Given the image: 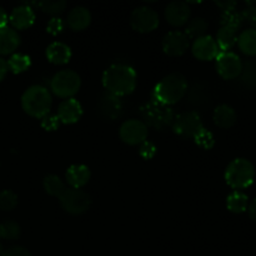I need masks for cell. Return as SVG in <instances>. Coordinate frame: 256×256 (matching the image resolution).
Returning a JSON list of instances; mask_svg holds the SVG:
<instances>
[{
    "label": "cell",
    "mask_w": 256,
    "mask_h": 256,
    "mask_svg": "<svg viewBox=\"0 0 256 256\" xmlns=\"http://www.w3.org/2000/svg\"><path fill=\"white\" fill-rule=\"evenodd\" d=\"M90 176H92L90 169L86 165L82 164L72 165V166L68 168L66 174H65L66 182L72 189H82L89 182Z\"/></svg>",
    "instance_id": "cell-18"
},
{
    "label": "cell",
    "mask_w": 256,
    "mask_h": 256,
    "mask_svg": "<svg viewBox=\"0 0 256 256\" xmlns=\"http://www.w3.org/2000/svg\"><path fill=\"white\" fill-rule=\"evenodd\" d=\"M192 52V55L198 60H202V62H209V60L216 59L218 55L220 54V49L218 46L216 42L210 35H205V36L194 40Z\"/></svg>",
    "instance_id": "cell-13"
},
{
    "label": "cell",
    "mask_w": 256,
    "mask_h": 256,
    "mask_svg": "<svg viewBox=\"0 0 256 256\" xmlns=\"http://www.w3.org/2000/svg\"><path fill=\"white\" fill-rule=\"evenodd\" d=\"M255 168L252 162L244 158L232 160L225 170V180L230 188L239 192L246 189L254 182Z\"/></svg>",
    "instance_id": "cell-5"
},
{
    "label": "cell",
    "mask_w": 256,
    "mask_h": 256,
    "mask_svg": "<svg viewBox=\"0 0 256 256\" xmlns=\"http://www.w3.org/2000/svg\"><path fill=\"white\" fill-rule=\"evenodd\" d=\"M194 142L198 146H200L202 149L205 150H210L215 144V139L212 132H209L208 129H205V128H202L199 132V134L194 138Z\"/></svg>",
    "instance_id": "cell-32"
},
{
    "label": "cell",
    "mask_w": 256,
    "mask_h": 256,
    "mask_svg": "<svg viewBox=\"0 0 256 256\" xmlns=\"http://www.w3.org/2000/svg\"><path fill=\"white\" fill-rule=\"evenodd\" d=\"M238 46L249 56L256 55V29H246L238 35Z\"/></svg>",
    "instance_id": "cell-24"
},
{
    "label": "cell",
    "mask_w": 256,
    "mask_h": 256,
    "mask_svg": "<svg viewBox=\"0 0 256 256\" xmlns=\"http://www.w3.org/2000/svg\"><path fill=\"white\" fill-rule=\"evenodd\" d=\"M20 45V36L12 28L0 29V55L12 54Z\"/></svg>",
    "instance_id": "cell-21"
},
{
    "label": "cell",
    "mask_w": 256,
    "mask_h": 256,
    "mask_svg": "<svg viewBox=\"0 0 256 256\" xmlns=\"http://www.w3.org/2000/svg\"><path fill=\"white\" fill-rule=\"evenodd\" d=\"M62 29H64V22L60 18H52L46 25L48 32H50L52 35H58L62 32Z\"/></svg>",
    "instance_id": "cell-36"
},
{
    "label": "cell",
    "mask_w": 256,
    "mask_h": 256,
    "mask_svg": "<svg viewBox=\"0 0 256 256\" xmlns=\"http://www.w3.org/2000/svg\"><path fill=\"white\" fill-rule=\"evenodd\" d=\"M188 82L184 75L172 72L158 82L152 92V99L159 102L160 104L172 106L184 98Z\"/></svg>",
    "instance_id": "cell-2"
},
{
    "label": "cell",
    "mask_w": 256,
    "mask_h": 256,
    "mask_svg": "<svg viewBox=\"0 0 256 256\" xmlns=\"http://www.w3.org/2000/svg\"><path fill=\"white\" fill-rule=\"evenodd\" d=\"M228 210L234 214H242L246 212L249 206V199L246 195L242 192H232L226 199Z\"/></svg>",
    "instance_id": "cell-25"
},
{
    "label": "cell",
    "mask_w": 256,
    "mask_h": 256,
    "mask_svg": "<svg viewBox=\"0 0 256 256\" xmlns=\"http://www.w3.org/2000/svg\"><path fill=\"white\" fill-rule=\"evenodd\" d=\"M80 86H82V79L74 70H60L50 82L52 92L62 99H72L79 92Z\"/></svg>",
    "instance_id": "cell-6"
},
{
    "label": "cell",
    "mask_w": 256,
    "mask_h": 256,
    "mask_svg": "<svg viewBox=\"0 0 256 256\" xmlns=\"http://www.w3.org/2000/svg\"><path fill=\"white\" fill-rule=\"evenodd\" d=\"M136 72L126 64H114L105 70L102 85L106 92L122 98L132 94L136 88Z\"/></svg>",
    "instance_id": "cell-1"
},
{
    "label": "cell",
    "mask_w": 256,
    "mask_h": 256,
    "mask_svg": "<svg viewBox=\"0 0 256 256\" xmlns=\"http://www.w3.org/2000/svg\"><path fill=\"white\" fill-rule=\"evenodd\" d=\"M18 205V195L12 190H2L0 192V210L2 212H12Z\"/></svg>",
    "instance_id": "cell-31"
},
{
    "label": "cell",
    "mask_w": 256,
    "mask_h": 256,
    "mask_svg": "<svg viewBox=\"0 0 256 256\" xmlns=\"http://www.w3.org/2000/svg\"><path fill=\"white\" fill-rule=\"evenodd\" d=\"M52 98L49 90L42 85L28 88L22 95V108L28 115L36 119H42L52 109Z\"/></svg>",
    "instance_id": "cell-3"
},
{
    "label": "cell",
    "mask_w": 256,
    "mask_h": 256,
    "mask_svg": "<svg viewBox=\"0 0 256 256\" xmlns=\"http://www.w3.org/2000/svg\"><path fill=\"white\" fill-rule=\"evenodd\" d=\"M38 6L40 8L42 12L49 15H59L62 14V12L66 8V2L64 0H55V2H52V0H45V2H38Z\"/></svg>",
    "instance_id": "cell-30"
},
{
    "label": "cell",
    "mask_w": 256,
    "mask_h": 256,
    "mask_svg": "<svg viewBox=\"0 0 256 256\" xmlns=\"http://www.w3.org/2000/svg\"><path fill=\"white\" fill-rule=\"evenodd\" d=\"M162 46L169 56H180L189 49V38L182 32H170L162 39Z\"/></svg>",
    "instance_id": "cell-12"
},
{
    "label": "cell",
    "mask_w": 256,
    "mask_h": 256,
    "mask_svg": "<svg viewBox=\"0 0 256 256\" xmlns=\"http://www.w3.org/2000/svg\"><path fill=\"white\" fill-rule=\"evenodd\" d=\"M59 202L62 210L68 214L82 215L92 206V198L84 190L69 188L59 198Z\"/></svg>",
    "instance_id": "cell-7"
},
{
    "label": "cell",
    "mask_w": 256,
    "mask_h": 256,
    "mask_svg": "<svg viewBox=\"0 0 256 256\" xmlns=\"http://www.w3.org/2000/svg\"><path fill=\"white\" fill-rule=\"evenodd\" d=\"M242 22V16L238 12H235L234 10L232 12H225L224 15L222 18V26H232L238 29L240 26Z\"/></svg>",
    "instance_id": "cell-33"
},
{
    "label": "cell",
    "mask_w": 256,
    "mask_h": 256,
    "mask_svg": "<svg viewBox=\"0 0 256 256\" xmlns=\"http://www.w3.org/2000/svg\"><path fill=\"white\" fill-rule=\"evenodd\" d=\"M248 212H249L250 219L256 222V199L252 200V202H249V206H248Z\"/></svg>",
    "instance_id": "cell-38"
},
{
    "label": "cell",
    "mask_w": 256,
    "mask_h": 256,
    "mask_svg": "<svg viewBox=\"0 0 256 256\" xmlns=\"http://www.w3.org/2000/svg\"><path fill=\"white\" fill-rule=\"evenodd\" d=\"M142 122L148 128H152L156 130H162L166 126H170L175 119L174 110L172 106L160 104L155 99H150L140 108Z\"/></svg>",
    "instance_id": "cell-4"
},
{
    "label": "cell",
    "mask_w": 256,
    "mask_h": 256,
    "mask_svg": "<svg viewBox=\"0 0 256 256\" xmlns=\"http://www.w3.org/2000/svg\"><path fill=\"white\" fill-rule=\"evenodd\" d=\"M46 58L52 64H68L70 62V59H72V49L66 44H64V42H52L46 48Z\"/></svg>",
    "instance_id": "cell-20"
},
{
    "label": "cell",
    "mask_w": 256,
    "mask_h": 256,
    "mask_svg": "<svg viewBox=\"0 0 256 256\" xmlns=\"http://www.w3.org/2000/svg\"><path fill=\"white\" fill-rule=\"evenodd\" d=\"M99 112L108 120H116L122 116L124 112V104L122 102V98L112 95L110 92H105L99 100L98 104Z\"/></svg>",
    "instance_id": "cell-14"
},
{
    "label": "cell",
    "mask_w": 256,
    "mask_h": 256,
    "mask_svg": "<svg viewBox=\"0 0 256 256\" xmlns=\"http://www.w3.org/2000/svg\"><path fill=\"white\" fill-rule=\"evenodd\" d=\"M149 128L138 119H129L122 124L119 129V136L122 142L128 145H142L146 142L148 134H149Z\"/></svg>",
    "instance_id": "cell-10"
},
{
    "label": "cell",
    "mask_w": 256,
    "mask_h": 256,
    "mask_svg": "<svg viewBox=\"0 0 256 256\" xmlns=\"http://www.w3.org/2000/svg\"><path fill=\"white\" fill-rule=\"evenodd\" d=\"M56 116L62 124H74L82 116V106L76 99H65L58 108Z\"/></svg>",
    "instance_id": "cell-16"
},
{
    "label": "cell",
    "mask_w": 256,
    "mask_h": 256,
    "mask_svg": "<svg viewBox=\"0 0 256 256\" xmlns=\"http://www.w3.org/2000/svg\"><path fill=\"white\" fill-rule=\"evenodd\" d=\"M130 25L138 32H152L159 26V15L152 8L139 6L130 15Z\"/></svg>",
    "instance_id": "cell-9"
},
{
    "label": "cell",
    "mask_w": 256,
    "mask_h": 256,
    "mask_svg": "<svg viewBox=\"0 0 256 256\" xmlns=\"http://www.w3.org/2000/svg\"><path fill=\"white\" fill-rule=\"evenodd\" d=\"M8 22H9V18H8L6 12H5V10L0 6V29H2V28H6Z\"/></svg>",
    "instance_id": "cell-39"
},
{
    "label": "cell",
    "mask_w": 256,
    "mask_h": 256,
    "mask_svg": "<svg viewBox=\"0 0 256 256\" xmlns=\"http://www.w3.org/2000/svg\"><path fill=\"white\" fill-rule=\"evenodd\" d=\"M216 70L222 79H236L242 72V62L234 52H220L216 56Z\"/></svg>",
    "instance_id": "cell-11"
},
{
    "label": "cell",
    "mask_w": 256,
    "mask_h": 256,
    "mask_svg": "<svg viewBox=\"0 0 256 256\" xmlns=\"http://www.w3.org/2000/svg\"><path fill=\"white\" fill-rule=\"evenodd\" d=\"M34 10L32 9V6H28L26 4L14 8L9 16L10 24L16 30L28 29L34 24Z\"/></svg>",
    "instance_id": "cell-17"
},
{
    "label": "cell",
    "mask_w": 256,
    "mask_h": 256,
    "mask_svg": "<svg viewBox=\"0 0 256 256\" xmlns=\"http://www.w3.org/2000/svg\"><path fill=\"white\" fill-rule=\"evenodd\" d=\"M8 69L12 70L14 74L26 72L32 65V60L25 54H12L10 59L8 60Z\"/></svg>",
    "instance_id": "cell-28"
},
{
    "label": "cell",
    "mask_w": 256,
    "mask_h": 256,
    "mask_svg": "<svg viewBox=\"0 0 256 256\" xmlns=\"http://www.w3.org/2000/svg\"><path fill=\"white\" fill-rule=\"evenodd\" d=\"M60 125V120L56 115H50L48 114L46 116H44L42 119V128L46 132H54L58 130Z\"/></svg>",
    "instance_id": "cell-35"
},
{
    "label": "cell",
    "mask_w": 256,
    "mask_h": 256,
    "mask_svg": "<svg viewBox=\"0 0 256 256\" xmlns=\"http://www.w3.org/2000/svg\"><path fill=\"white\" fill-rule=\"evenodd\" d=\"M20 234H22V230H20L19 224L14 220H5L0 224V239L14 242L19 239Z\"/></svg>",
    "instance_id": "cell-29"
},
{
    "label": "cell",
    "mask_w": 256,
    "mask_h": 256,
    "mask_svg": "<svg viewBox=\"0 0 256 256\" xmlns=\"http://www.w3.org/2000/svg\"><path fill=\"white\" fill-rule=\"evenodd\" d=\"M8 70H9V69H8L6 60H4L2 58H0V82H2V80L5 78Z\"/></svg>",
    "instance_id": "cell-40"
},
{
    "label": "cell",
    "mask_w": 256,
    "mask_h": 256,
    "mask_svg": "<svg viewBox=\"0 0 256 256\" xmlns=\"http://www.w3.org/2000/svg\"><path fill=\"white\" fill-rule=\"evenodd\" d=\"M92 22V14L89 9L84 6H75L69 12L66 18V25L74 32H82L86 29Z\"/></svg>",
    "instance_id": "cell-19"
},
{
    "label": "cell",
    "mask_w": 256,
    "mask_h": 256,
    "mask_svg": "<svg viewBox=\"0 0 256 256\" xmlns=\"http://www.w3.org/2000/svg\"><path fill=\"white\" fill-rule=\"evenodd\" d=\"M139 154L140 156L145 160L152 159V158L155 156V154H156V146H155L152 142H148L146 140V142H144L142 145H140Z\"/></svg>",
    "instance_id": "cell-34"
},
{
    "label": "cell",
    "mask_w": 256,
    "mask_h": 256,
    "mask_svg": "<svg viewBox=\"0 0 256 256\" xmlns=\"http://www.w3.org/2000/svg\"><path fill=\"white\" fill-rule=\"evenodd\" d=\"M190 6L185 2H172L165 8V19L172 26H182L190 19Z\"/></svg>",
    "instance_id": "cell-15"
},
{
    "label": "cell",
    "mask_w": 256,
    "mask_h": 256,
    "mask_svg": "<svg viewBox=\"0 0 256 256\" xmlns=\"http://www.w3.org/2000/svg\"><path fill=\"white\" fill-rule=\"evenodd\" d=\"M208 30V22L202 18H195V19L190 20L185 29V35L190 39H199V38L205 36V32Z\"/></svg>",
    "instance_id": "cell-27"
},
{
    "label": "cell",
    "mask_w": 256,
    "mask_h": 256,
    "mask_svg": "<svg viewBox=\"0 0 256 256\" xmlns=\"http://www.w3.org/2000/svg\"><path fill=\"white\" fill-rule=\"evenodd\" d=\"M172 132L184 139H194L204 128L202 120L196 112H185L176 115L172 124Z\"/></svg>",
    "instance_id": "cell-8"
},
{
    "label": "cell",
    "mask_w": 256,
    "mask_h": 256,
    "mask_svg": "<svg viewBox=\"0 0 256 256\" xmlns=\"http://www.w3.org/2000/svg\"><path fill=\"white\" fill-rule=\"evenodd\" d=\"M42 185H44L45 192L52 195V196L60 198L62 192L66 190L64 182L58 175H48V176H45Z\"/></svg>",
    "instance_id": "cell-26"
},
{
    "label": "cell",
    "mask_w": 256,
    "mask_h": 256,
    "mask_svg": "<svg viewBox=\"0 0 256 256\" xmlns=\"http://www.w3.org/2000/svg\"><path fill=\"white\" fill-rule=\"evenodd\" d=\"M212 118L215 125L222 129H229L236 122V112L230 105L226 104H222L215 108Z\"/></svg>",
    "instance_id": "cell-22"
},
{
    "label": "cell",
    "mask_w": 256,
    "mask_h": 256,
    "mask_svg": "<svg viewBox=\"0 0 256 256\" xmlns=\"http://www.w3.org/2000/svg\"><path fill=\"white\" fill-rule=\"evenodd\" d=\"M238 29L232 26H222L216 34V42L218 46H219L220 52H229L232 46L238 42Z\"/></svg>",
    "instance_id": "cell-23"
},
{
    "label": "cell",
    "mask_w": 256,
    "mask_h": 256,
    "mask_svg": "<svg viewBox=\"0 0 256 256\" xmlns=\"http://www.w3.org/2000/svg\"><path fill=\"white\" fill-rule=\"evenodd\" d=\"M0 256H32V254L22 246H12L0 252Z\"/></svg>",
    "instance_id": "cell-37"
}]
</instances>
